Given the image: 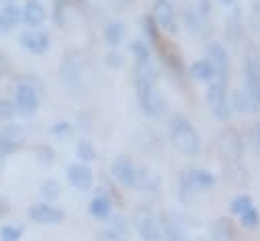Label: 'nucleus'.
I'll list each match as a JSON object with an SVG mask.
<instances>
[{
    "label": "nucleus",
    "mask_w": 260,
    "mask_h": 241,
    "mask_svg": "<svg viewBox=\"0 0 260 241\" xmlns=\"http://www.w3.org/2000/svg\"><path fill=\"white\" fill-rule=\"evenodd\" d=\"M59 77L71 95L83 91V59L77 49H67L59 63Z\"/></svg>",
    "instance_id": "nucleus-4"
},
{
    "label": "nucleus",
    "mask_w": 260,
    "mask_h": 241,
    "mask_svg": "<svg viewBox=\"0 0 260 241\" xmlns=\"http://www.w3.org/2000/svg\"><path fill=\"white\" fill-rule=\"evenodd\" d=\"M39 196H41V200L55 203L61 196V182L57 178H45L39 184Z\"/></svg>",
    "instance_id": "nucleus-29"
},
{
    "label": "nucleus",
    "mask_w": 260,
    "mask_h": 241,
    "mask_svg": "<svg viewBox=\"0 0 260 241\" xmlns=\"http://www.w3.org/2000/svg\"><path fill=\"white\" fill-rule=\"evenodd\" d=\"M142 32H144V41H146L152 49H156V47L160 45V41H162V30H160V26L154 22V18L150 16V12L142 16Z\"/></svg>",
    "instance_id": "nucleus-25"
},
{
    "label": "nucleus",
    "mask_w": 260,
    "mask_h": 241,
    "mask_svg": "<svg viewBox=\"0 0 260 241\" xmlns=\"http://www.w3.org/2000/svg\"><path fill=\"white\" fill-rule=\"evenodd\" d=\"M217 2H219L221 6H234V2H236V0H217Z\"/></svg>",
    "instance_id": "nucleus-45"
},
{
    "label": "nucleus",
    "mask_w": 260,
    "mask_h": 241,
    "mask_svg": "<svg viewBox=\"0 0 260 241\" xmlns=\"http://www.w3.org/2000/svg\"><path fill=\"white\" fill-rule=\"evenodd\" d=\"M22 28H41L49 20V6L45 0H22Z\"/></svg>",
    "instance_id": "nucleus-17"
},
{
    "label": "nucleus",
    "mask_w": 260,
    "mask_h": 241,
    "mask_svg": "<svg viewBox=\"0 0 260 241\" xmlns=\"http://www.w3.org/2000/svg\"><path fill=\"white\" fill-rule=\"evenodd\" d=\"M244 91L260 107V49L250 45L244 55Z\"/></svg>",
    "instance_id": "nucleus-7"
},
{
    "label": "nucleus",
    "mask_w": 260,
    "mask_h": 241,
    "mask_svg": "<svg viewBox=\"0 0 260 241\" xmlns=\"http://www.w3.org/2000/svg\"><path fill=\"white\" fill-rule=\"evenodd\" d=\"M6 75H10V59L4 51H0V79Z\"/></svg>",
    "instance_id": "nucleus-41"
},
{
    "label": "nucleus",
    "mask_w": 260,
    "mask_h": 241,
    "mask_svg": "<svg viewBox=\"0 0 260 241\" xmlns=\"http://www.w3.org/2000/svg\"><path fill=\"white\" fill-rule=\"evenodd\" d=\"M211 241H236V227L228 217H219L211 223Z\"/></svg>",
    "instance_id": "nucleus-22"
},
{
    "label": "nucleus",
    "mask_w": 260,
    "mask_h": 241,
    "mask_svg": "<svg viewBox=\"0 0 260 241\" xmlns=\"http://www.w3.org/2000/svg\"><path fill=\"white\" fill-rule=\"evenodd\" d=\"M104 41L116 49L120 47L124 41H126V24L122 20H110L106 26H104Z\"/></svg>",
    "instance_id": "nucleus-24"
},
{
    "label": "nucleus",
    "mask_w": 260,
    "mask_h": 241,
    "mask_svg": "<svg viewBox=\"0 0 260 241\" xmlns=\"http://www.w3.org/2000/svg\"><path fill=\"white\" fill-rule=\"evenodd\" d=\"M181 18H183V24L187 26V30L191 34L201 36L205 32V18L195 10V6H185L181 10Z\"/></svg>",
    "instance_id": "nucleus-23"
},
{
    "label": "nucleus",
    "mask_w": 260,
    "mask_h": 241,
    "mask_svg": "<svg viewBox=\"0 0 260 241\" xmlns=\"http://www.w3.org/2000/svg\"><path fill=\"white\" fill-rule=\"evenodd\" d=\"M156 53H158V59H160V63L175 75V77H183L185 75V65H183V59H181V55L171 47V45H167L165 41H160V45L154 49Z\"/></svg>",
    "instance_id": "nucleus-20"
},
{
    "label": "nucleus",
    "mask_w": 260,
    "mask_h": 241,
    "mask_svg": "<svg viewBox=\"0 0 260 241\" xmlns=\"http://www.w3.org/2000/svg\"><path fill=\"white\" fill-rule=\"evenodd\" d=\"M254 142H256V148L260 150V122L254 126Z\"/></svg>",
    "instance_id": "nucleus-44"
},
{
    "label": "nucleus",
    "mask_w": 260,
    "mask_h": 241,
    "mask_svg": "<svg viewBox=\"0 0 260 241\" xmlns=\"http://www.w3.org/2000/svg\"><path fill=\"white\" fill-rule=\"evenodd\" d=\"M18 47L35 57H43L51 51V34L41 26V28H22L16 36Z\"/></svg>",
    "instance_id": "nucleus-10"
},
{
    "label": "nucleus",
    "mask_w": 260,
    "mask_h": 241,
    "mask_svg": "<svg viewBox=\"0 0 260 241\" xmlns=\"http://www.w3.org/2000/svg\"><path fill=\"white\" fill-rule=\"evenodd\" d=\"M87 213H89L93 219H98V221H108V217L114 213V200H112L110 192L98 188V190L91 194V198H89Z\"/></svg>",
    "instance_id": "nucleus-19"
},
{
    "label": "nucleus",
    "mask_w": 260,
    "mask_h": 241,
    "mask_svg": "<svg viewBox=\"0 0 260 241\" xmlns=\"http://www.w3.org/2000/svg\"><path fill=\"white\" fill-rule=\"evenodd\" d=\"M256 10L260 12V0H256Z\"/></svg>",
    "instance_id": "nucleus-47"
},
{
    "label": "nucleus",
    "mask_w": 260,
    "mask_h": 241,
    "mask_svg": "<svg viewBox=\"0 0 260 241\" xmlns=\"http://www.w3.org/2000/svg\"><path fill=\"white\" fill-rule=\"evenodd\" d=\"M120 2H124V4H132L134 0H120Z\"/></svg>",
    "instance_id": "nucleus-48"
},
{
    "label": "nucleus",
    "mask_w": 260,
    "mask_h": 241,
    "mask_svg": "<svg viewBox=\"0 0 260 241\" xmlns=\"http://www.w3.org/2000/svg\"><path fill=\"white\" fill-rule=\"evenodd\" d=\"M134 93H136L138 107L146 117L156 119L165 113L167 99L158 89V83H134Z\"/></svg>",
    "instance_id": "nucleus-5"
},
{
    "label": "nucleus",
    "mask_w": 260,
    "mask_h": 241,
    "mask_svg": "<svg viewBox=\"0 0 260 241\" xmlns=\"http://www.w3.org/2000/svg\"><path fill=\"white\" fill-rule=\"evenodd\" d=\"M215 186V176L203 168H187L181 176V194L205 192Z\"/></svg>",
    "instance_id": "nucleus-11"
},
{
    "label": "nucleus",
    "mask_w": 260,
    "mask_h": 241,
    "mask_svg": "<svg viewBox=\"0 0 260 241\" xmlns=\"http://www.w3.org/2000/svg\"><path fill=\"white\" fill-rule=\"evenodd\" d=\"M65 180L71 188L75 190H81V192H87L93 188V170L89 164L85 162H71L67 168H65Z\"/></svg>",
    "instance_id": "nucleus-15"
},
{
    "label": "nucleus",
    "mask_w": 260,
    "mask_h": 241,
    "mask_svg": "<svg viewBox=\"0 0 260 241\" xmlns=\"http://www.w3.org/2000/svg\"><path fill=\"white\" fill-rule=\"evenodd\" d=\"M0 12L4 14V18L10 22V26H12L14 30L22 26V8H20V2H18V0L0 6Z\"/></svg>",
    "instance_id": "nucleus-33"
},
{
    "label": "nucleus",
    "mask_w": 260,
    "mask_h": 241,
    "mask_svg": "<svg viewBox=\"0 0 260 241\" xmlns=\"http://www.w3.org/2000/svg\"><path fill=\"white\" fill-rule=\"evenodd\" d=\"M240 221H242V225H244V227L254 229V227L258 225V221H260V215H258V211H256L254 207H250L248 211H244V213L240 215Z\"/></svg>",
    "instance_id": "nucleus-39"
},
{
    "label": "nucleus",
    "mask_w": 260,
    "mask_h": 241,
    "mask_svg": "<svg viewBox=\"0 0 260 241\" xmlns=\"http://www.w3.org/2000/svg\"><path fill=\"white\" fill-rule=\"evenodd\" d=\"M75 156H77L79 162L89 164V162H93V160L98 158V152H95L93 144H91L87 138H79V140L75 142Z\"/></svg>",
    "instance_id": "nucleus-32"
},
{
    "label": "nucleus",
    "mask_w": 260,
    "mask_h": 241,
    "mask_svg": "<svg viewBox=\"0 0 260 241\" xmlns=\"http://www.w3.org/2000/svg\"><path fill=\"white\" fill-rule=\"evenodd\" d=\"M205 59L209 61L211 69H213V81L225 85L228 83V71H230V61H228V53L219 43H209L205 47Z\"/></svg>",
    "instance_id": "nucleus-16"
},
{
    "label": "nucleus",
    "mask_w": 260,
    "mask_h": 241,
    "mask_svg": "<svg viewBox=\"0 0 260 241\" xmlns=\"http://www.w3.org/2000/svg\"><path fill=\"white\" fill-rule=\"evenodd\" d=\"M10 2H16V0H0V6H4V4H10Z\"/></svg>",
    "instance_id": "nucleus-46"
},
{
    "label": "nucleus",
    "mask_w": 260,
    "mask_h": 241,
    "mask_svg": "<svg viewBox=\"0 0 260 241\" xmlns=\"http://www.w3.org/2000/svg\"><path fill=\"white\" fill-rule=\"evenodd\" d=\"M14 28L10 26V22L4 18V14L0 12V36H6V34H10Z\"/></svg>",
    "instance_id": "nucleus-42"
},
{
    "label": "nucleus",
    "mask_w": 260,
    "mask_h": 241,
    "mask_svg": "<svg viewBox=\"0 0 260 241\" xmlns=\"http://www.w3.org/2000/svg\"><path fill=\"white\" fill-rule=\"evenodd\" d=\"M8 211H10V205H8V200H6L4 196H0V217H4Z\"/></svg>",
    "instance_id": "nucleus-43"
},
{
    "label": "nucleus",
    "mask_w": 260,
    "mask_h": 241,
    "mask_svg": "<svg viewBox=\"0 0 260 241\" xmlns=\"http://www.w3.org/2000/svg\"><path fill=\"white\" fill-rule=\"evenodd\" d=\"M189 75L195 79V81H201V83H209L213 81V69L209 65L207 59H197L189 65Z\"/></svg>",
    "instance_id": "nucleus-26"
},
{
    "label": "nucleus",
    "mask_w": 260,
    "mask_h": 241,
    "mask_svg": "<svg viewBox=\"0 0 260 241\" xmlns=\"http://www.w3.org/2000/svg\"><path fill=\"white\" fill-rule=\"evenodd\" d=\"M128 51H130L132 59L138 61V63H142V61H152V47H150L144 38H134V41L130 43Z\"/></svg>",
    "instance_id": "nucleus-30"
},
{
    "label": "nucleus",
    "mask_w": 260,
    "mask_h": 241,
    "mask_svg": "<svg viewBox=\"0 0 260 241\" xmlns=\"http://www.w3.org/2000/svg\"><path fill=\"white\" fill-rule=\"evenodd\" d=\"M158 225L165 241H189L187 225L177 211H162L158 215Z\"/></svg>",
    "instance_id": "nucleus-14"
},
{
    "label": "nucleus",
    "mask_w": 260,
    "mask_h": 241,
    "mask_svg": "<svg viewBox=\"0 0 260 241\" xmlns=\"http://www.w3.org/2000/svg\"><path fill=\"white\" fill-rule=\"evenodd\" d=\"M24 223L22 221H8L0 225V241H20L24 237Z\"/></svg>",
    "instance_id": "nucleus-27"
},
{
    "label": "nucleus",
    "mask_w": 260,
    "mask_h": 241,
    "mask_svg": "<svg viewBox=\"0 0 260 241\" xmlns=\"http://www.w3.org/2000/svg\"><path fill=\"white\" fill-rule=\"evenodd\" d=\"M49 136L55 138L57 142H69V140L75 138V128H73L71 122L59 119V122H55V124L49 128Z\"/></svg>",
    "instance_id": "nucleus-28"
},
{
    "label": "nucleus",
    "mask_w": 260,
    "mask_h": 241,
    "mask_svg": "<svg viewBox=\"0 0 260 241\" xmlns=\"http://www.w3.org/2000/svg\"><path fill=\"white\" fill-rule=\"evenodd\" d=\"M108 229H112L114 233H118V235H122V237H126L128 233H130V225H128V221L122 217V215H118V213H112L110 217H108Z\"/></svg>",
    "instance_id": "nucleus-36"
},
{
    "label": "nucleus",
    "mask_w": 260,
    "mask_h": 241,
    "mask_svg": "<svg viewBox=\"0 0 260 241\" xmlns=\"http://www.w3.org/2000/svg\"><path fill=\"white\" fill-rule=\"evenodd\" d=\"M95 241H124V237L118 235V233H114L112 229H102L98 233V239Z\"/></svg>",
    "instance_id": "nucleus-40"
},
{
    "label": "nucleus",
    "mask_w": 260,
    "mask_h": 241,
    "mask_svg": "<svg viewBox=\"0 0 260 241\" xmlns=\"http://www.w3.org/2000/svg\"><path fill=\"white\" fill-rule=\"evenodd\" d=\"M26 140H28V130L22 124H18L16 119L2 124L0 126V162L20 152L26 146Z\"/></svg>",
    "instance_id": "nucleus-6"
},
{
    "label": "nucleus",
    "mask_w": 260,
    "mask_h": 241,
    "mask_svg": "<svg viewBox=\"0 0 260 241\" xmlns=\"http://www.w3.org/2000/svg\"><path fill=\"white\" fill-rule=\"evenodd\" d=\"M18 115H16V107H14V101L10 95H0V124H6V122H14Z\"/></svg>",
    "instance_id": "nucleus-35"
},
{
    "label": "nucleus",
    "mask_w": 260,
    "mask_h": 241,
    "mask_svg": "<svg viewBox=\"0 0 260 241\" xmlns=\"http://www.w3.org/2000/svg\"><path fill=\"white\" fill-rule=\"evenodd\" d=\"M45 81L37 73H16L12 77L10 97L16 107V115L22 119H30L39 113L45 95Z\"/></svg>",
    "instance_id": "nucleus-1"
},
{
    "label": "nucleus",
    "mask_w": 260,
    "mask_h": 241,
    "mask_svg": "<svg viewBox=\"0 0 260 241\" xmlns=\"http://www.w3.org/2000/svg\"><path fill=\"white\" fill-rule=\"evenodd\" d=\"M219 144H221V150H223L225 156H230V158H238L240 156V150L242 148H240V140H238V136H236L234 130H228L225 134H221Z\"/></svg>",
    "instance_id": "nucleus-31"
},
{
    "label": "nucleus",
    "mask_w": 260,
    "mask_h": 241,
    "mask_svg": "<svg viewBox=\"0 0 260 241\" xmlns=\"http://www.w3.org/2000/svg\"><path fill=\"white\" fill-rule=\"evenodd\" d=\"M114 180L124 188H138V190H152L156 186V178L150 172L142 170L130 156L118 154L110 166Z\"/></svg>",
    "instance_id": "nucleus-2"
},
{
    "label": "nucleus",
    "mask_w": 260,
    "mask_h": 241,
    "mask_svg": "<svg viewBox=\"0 0 260 241\" xmlns=\"http://www.w3.org/2000/svg\"><path fill=\"white\" fill-rule=\"evenodd\" d=\"M28 152L32 154L35 162L43 168H51L55 162H57V152L51 144H45V142H35L28 146Z\"/></svg>",
    "instance_id": "nucleus-21"
},
{
    "label": "nucleus",
    "mask_w": 260,
    "mask_h": 241,
    "mask_svg": "<svg viewBox=\"0 0 260 241\" xmlns=\"http://www.w3.org/2000/svg\"><path fill=\"white\" fill-rule=\"evenodd\" d=\"M132 227L142 241H162L158 217L148 207H136L132 213Z\"/></svg>",
    "instance_id": "nucleus-8"
},
{
    "label": "nucleus",
    "mask_w": 260,
    "mask_h": 241,
    "mask_svg": "<svg viewBox=\"0 0 260 241\" xmlns=\"http://www.w3.org/2000/svg\"><path fill=\"white\" fill-rule=\"evenodd\" d=\"M104 63H106V67H110V69H114V71H118V69H122L124 67V57L116 51V49H112L110 53H106V57H104Z\"/></svg>",
    "instance_id": "nucleus-38"
},
{
    "label": "nucleus",
    "mask_w": 260,
    "mask_h": 241,
    "mask_svg": "<svg viewBox=\"0 0 260 241\" xmlns=\"http://www.w3.org/2000/svg\"><path fill=\"white\" fill-rule=\"evenodd\" d=\"M250 207H254V200H252L248 194H238V196L232 198V203H230V213H234V215H242V213L248 211Z\"/></svg>",
    "instance_id": "nucleus-37"
},
{
    "label": "nucleus",
    "mask_w": 260,
    "mask_h": 241,
    "mask_svg": "<svg viewBox=\"0 0 260 241\" xmlns=\"http://www.w3.org/2000/svg\"><path fill=\"white\" fill-rule=\"evenodd\" d=\"M205 101H207V107H209V111L213 113L215 119L228 122L232 117V107H230V101H228V95H225V85L211 81V85L205 93Z\"/></svg>",
    "instance_id": "nucleus-13"
},
{
    "label": "nucleus",
    "mask_w": 260,
    "mask_h": 241,
    "mask_svg": "<svg viewBox=\"0 0 260 241\" xmlns=\"http://www.w3.org/2000/svg\"><path fill=\"white\" fill-rule=\"evenodd\" d=\"M85 8H87V0H51L49 20L53 22V26L63 28L73 10L79 12V10H85Z\"/></svg>",
    "instance_id": "nucleus-18"
},
{
    "label": "nucleus",
    "mask_w": 260,
    "mask_h": 241,
    "mask_svg": "<svg viewBox=\"0 0 260 241\" xmlns=\"http://www.w3.org/2000/svg\"><path fill=\"white\" fill-rule=\"evenodd\" d=\"M234 107H236L240 113H252V111L258 109V107L254 105V101L250 99V95H248L244 89H238V91L234 93Z\"/></svg>",
    "instance_id": "nucleus-34"
},
{
    "label": "nucleus",
    "mask_w": 260,
    "mask_h": 241,
    "mask_svg": "<svg viewBox=\"0 0 260 241\" xmlns=\"http://www.w3.org/2000/svg\"><path fill=\"white\" fill-rule=\"evenodd\" d=\"M169 138L171 144L185 156H195L201 150V138L193 124L183 113H173L169 119Z\"/></svg>",
    "instance_id": "nucleus-3"
},
{
    "label": "nucleus",
    "mask_w": 260,
    "mask_h": 241,
    "mask_svg": "<svg viewBox=\"0 0 260 241\" xmlns=\"http://www.w3.org/2000/svg\"><path fill=\"white\" fill-rule=\"evenodd\" d=\"M150 16L154 18V22L160 26L162 32H167V34H177L179 32L177 10H175V4L171 0H152Z\"/></svg>",
    "instance_id": "nucleus-12"
},
{
    "label": "nucleus",
    "mask_w": 260,
    "mask_h": 241,
    "mask_svg": "<svg viewBox=\"0 0 260 241\" xmlns=\"http://www.w3.org/2000/svg\"><path fill=\"white\" fill-rule=\"evenodd\" d=\"M26 221L41 225V227H55L65 221V211L59 209L55 203L37 200L26 207Z\"/></svg>",
    "instance_id": "nucleus-9"
}]
</instances>
